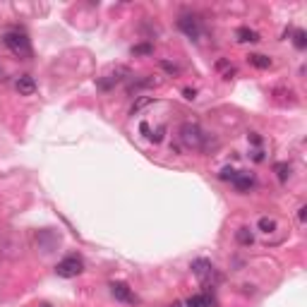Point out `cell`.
<instances>
[{
  "mask_svg": "<svg viewBox=\"0 0 307 307\" xmlns=\"http://www.w3.org/2000/svg\"><path fill=\"white\" fill-rule=\"evenodd\" d=\"M192 274L199 276L202 281L211 279V276H214V264H211L209 259H195V262H192Z\"/></svg>",
  "mask_w": 307,
  "mask_h": 307,
  "instance_id": "6",
  "label": "cell"
},
{
  "mask_svg": "<svg viewBox=\"0 0 307 307\" xmlns=\"http://www.w3.org/2000/svg\"><path fill=\"white\" fill-rule=\"evenodd\" d=\"M238 41H243V43H257V41H259V34L247 27H240L238 29Z\"/></svg>",
  "mask_w": 307,
  "mask_h": 307,
  "instance_id": "10",
  "label": "cell"
},
{
  "mask_svg": "<svg viewBox=\"0 0 307 307\" xmlns=\"http://www.w3.org/2000/svg\"><path fill=\"white\" fill-rule=\"evenodd\" d=\"M41 307H48V305H41Z\"/></svg>",
  "mask_w": 307,
  "mask_h": 307,
  "instance_id": "25",
  "label": "cell"
},
{
  "mask_svg": "<svg viewBox=\"0 0 307 307\" xmlns=\"http://www.w3.org/2000/svg\"><path fill=\"white\" fill-rule=\"evenodd\" d=\"M230 183L235 185L238 192H247L252 185H254V175H250V173H235V178H233Z\"/></svg>",
  "mask_w": 307,
  "mask_h": 307,
  "instance_id": "7",
  "label": "cell"
},
{
  "mask_svg": "<svg viewBox=\"0 0 307 307\" xmlns=\"http://www.w3.org/2000/svg\"><path fill=\"white\" fill-rule=\"evenodd\" d=\"M250 140L254 142V144H262V137H259V135H250Z\"/></svg>",
  "mask_w": 307,
  "mask_h": 307,
  "instance_id": "23",
  "label": "cell"
},
{
  "mask_svg": "<svg viewBox=\"0 0 307 307\" xmlns=\"http://www.w3.org/2000/svg\"><path fill=\"white\" fill-rule=\"evenodd\" d=\"M235 173H238V170H233V168H224V170L219 173V178H221V180H233Z\"/></svg>",
  "mask_w": 307,
  "mask_h": 307,
  "instance_id": "19",
  "label": "cell"
},
{
  "mask_svg": "<svg viewBox=\"0 0 307 307\" xmlns=\"http://www.w3.org/2000/svg\"><path fill=\"white\" fill-rule=\"evenodd\" d=\"M247 60H250V65L259 67V70H266V67H271V58L262 56V53H252V56H247Z\"/></svg>",
  "mask_w": 307,
  "mask_h": 307,
  "instance_id": "11",
  "label": "cell"
},
{
  "mask_svg": "<svg viewBox=\"0 0 307 307\" xmlns=\"http://www.w3.org/2000/svg\"><path fill=\"white\" fill-rule=\"evenodd\" d=\"M173 307H183V305H173Z\"/></svg>",
  "mask_w": 307,
  "mask_h": 307,
  "instance_id": "24",
  "label": "cell"
},
{
  "mask_svg": "<svg viewBox=\"0 0 307 307\" xmlns=\"http://www.w3.org/2000/svg\"><path fill=\"white\" fill-rule=\"evenodd\" d=\"M293 43H295V48H298V51H305V46H307V34L303 31V29H298V31L293 34Z\"/></svg>",
  "mask_w": 307,
  "mask_h": 307,
  "instance_id": "13",
  "label": "cell"
},
{
  "mask_svg": "<svg viewBox=\"0 0 307 307\" xmlns=\"http://www.w3.org/2000/svg\"><path fill=\"white\" fill-rule=\"evenodd\" d=\"M111 293H113V298L120 300V303H127V305H137V303H140V298L135 295V290H132L127 283H123V281H113Z\"/></svg>",
  "mask_w": 307,
  "mask_h": 307,
  "instance_id": "4",
  "label": "cell"
},
{
  "mask_svg": "<svg viewBox=\"0 0 307 307\" xmlns=\"http://www.w3.org/2000/svg\"><path fill=\"white\" fill-rule=\"evenodd\" d=\"M274 228H276V221H274V219H266V216L259 219V230H262V233H271Z\"/></svg>",
  "mask_w": 307,
  "mask_h": 307,
  "instance_id": "17",
  "label": "cell"
},
{
  "mask_svg": "<svg viewBox=\"0 0 307 307\" xmlns=\"http://www.w3.org/2000/svg\"><path fill=\"white\" fill-rule=\"evenodd\" d=\"M274 170H276V175H279L281 183H286V180H288V175H290V166H288V164H276Z\"/></svg>",
  "mask_w": 307,
  "mask_h": 307,
  "instance_id": "16",
  "label": "cell"
},
{
  "mask_svg": "<svg viewBox=\"0 0 307 307\" xmlns=\"http://www.w3.org/2000/svg\"><path fill=\"white\" fill-rule=\"evenodd\" d=\"M15 86H17L20 96H31V94L36 91V82H34V77H29V75H22Z\"/></svg>",
  "mask_w": 307,
  "mask_h": 307,
  "instance_id": "8",
  "label": "cell"
},
{
  "mask_svg": "<svg viewBox=\"0 0 307 307\" xmlns=\"http://www.w3.org/2000/svg\"><path fill=\"white\" fill-rule=\"evenodd\" d=\"M211 298L206 295V293H199V295H190L187 300H185V305L187 307H211Z\"/></svg>",
  "mask_w": 307,
  "mask_h": 307,
  "instance_id": "9",
  "label": "cell"
},
{
  "mask_svg": "<svg viewBox=\"0 0 307 307\" xmlns=\"http://www.w3.org/2000/svg\"><path fill=\"white\" fill-rule=\"evenodd\" d=\"M195 96H197V91H195V89H185V99H190V101H192Z\"/></svg>",
  "mask_w": 307,
  "mask_h": 307,
  "instance_id": "22",
  "label": "cell"
},
{
  "mask_svg": "<svg viewBox=\"0 0 307 307\" xmlns=\"http://www.w3.org/2000/svg\"><path fill=\"white\" fill-rule=\"evenodd\" d=\"M118 80H120V77H115V75H108L106 80H99V82H96V86H99L101 91H108V89H113V86L118 84Z\"/></svg>",
  "mask_w": 307,
  "mask_h": 307,
  "instance_id": "14",
  "label": "cell"
},
{
  "mask_svg": "<svg viewBox=\"0 0 307 307\" xmlns=\"http://www.w3.org/2000/svg\"><path fill=\"white\" fill-rule=\"evenodd\" d=\"M298 219H300V221L307 219V206H300V209H298Z\"/></svg>",
  "mask_w": 307,
  "mask_h": 307,
  "instance_id": "21",
  "label": "cell"
},
{
  "mask_svg": "<svg viewBox=\"0 0 307 307\" xmlns=\"http://www.w3.org/2000/svg\"><path fill=\"white\" fill-rule=\"evenodd\" d=\"M2 41H5V46H7L15 56H20V58L31 56V43H29L24 31H17V29H15V31H7V34L2 36Z\"/></svg>",
  "mask_w": 307,
  "mask_h": 307,
  "instance_id": "1",
  "label": "cell"
},
{
  "mask_svg": "<svg viewBox=\"0 0 307 307\" xmlns=\"http://www.w3.org/2000/svg\"><path fill=\"white\" fill-rule=\"evenodd\" d=\"M161 67H164L166 72H170V75H175V72H178V67H175V65H170V62H166V60L161 62Z\"/></svg>",
  "mask_w": 307,
  "mask_h": 307,
  "instance_id": "20",
  "label": "cell"
},
{
  "mask_svg": "<svg viewBox=\"0 0 307 307\" xmlns=\"http://www.w3.org/2000/svg\"><path fill=\"white\" fill-rule=\"evenodd\" d=\"M151 53H154L151 43H137V46H132V56H151Z\"/></svg>",
  "mask_w": 307,
  "mask_h": 307,
  "instance_id": "15",
  "label": "cell"
},
{
  "mask_svg": "<svg viewBox=\"0 0 307 307\" xmlns=\"http://www.w3.org/2000/svg\"><path fill=\"white\" fill-rule=\"evenodd\" d=\"M204 140H206V135L199 130V125H195V123H185L180 127V142L187 149H204Z\"/></svg>",
  "mask_w": 307,
  "mask_h": 307,
  "instance_id": "3",
  "label": "cell"
},
{
  "mask_svg": "<svg viewBox=\"0 0 307 307\" xmlns=\"http://www.w3.org/2000/svg\"><path fill=\"white\" fill-rule=\"evenodd\" d=\"M235 240H238L240 245H252L254 235H252V230H250V228H240V230L235 233Z\"/></svg>",
  "mask_w": 307,
  "mask_h": 307,
  "instance_id": "12",
  "label": "cell"
},
{
  "mask_svg": "<svg viewBox=\"0 0 307 307\" xmlns=\"http://www.w3.org/2000/svg\"><path fill=\"white\" fill-rule=\"evenodd\" d=\"M178 29H180L187 39H192V41H197L199 34H202L199 20H197L195 15H180V17H178Z\"/></svg>",
  "mask_w": 307,
  "mask_h": 307,
  "instance_id": "5",
  "label": "cell"
},
{
  "mask_svg": "<svg viewBox=\"0 0 307 307\" xmlns=\"http://www.w3.org/2000/svg\"><path fill=\"white\" fill-rule=\"evenodd\" d=\"M84 271V262L80 254H67L56 264V274L60 279H75Z\"/></svg>",
  "mask_w": 307,
  "mask_h": 307,
  "instance_id": "2",
  "label": "cell"
},
{
  "mask_svg": "<svg viewBox=\"0 0 307 307\" xmlns=\"http://www.w3.org/2000/svg\"><path fill=\"white\" fill-rule=\"evenodd\" d=\"M151 101H154V99H151V96H144V99H140V101H137V103H135V106H132V115H135V113H137V111H142V108H144V106H149V103H151Z\"/></svg>",
  "mask_w": 307,
  "mask_h": 307,
  "instance_id": "18",
  "label": "cell"
}]
</instances>
